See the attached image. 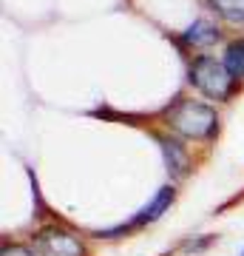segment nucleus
Returning <instances> with one entry per match:
<instances>
[{
  "label": "nucleus",
  "mask_w": 244,
  "mask_h": 256,
  "mask_svg": "<svg viewBox=\"0 0 244 256\" xmlns=\"http://www.w3.org/2000/svg\"><path fill=\"white\" fill-rule=\"evenodd\" d=\"M168 122H171L179 134L190 140H208L219 126L216 111L196 100H179L168 111Z\"/></svg>",
  "instance_id": "nucleus-1"
},
{
  "label": "nucleus",
  "mask_w": 244,
  "mask_h": 256,
  "mask_svg": "<svg viewBox=\"0 0 244 256\" xmlns=\"http://www.w3.org/2000/svg\"><path fill=\"white\" fill-rule=\"evenodd\" d=\"M233 80L236 77L227 72V66L213 60V57H199L190 66V82L213 100H227L233 92Z\"/></svg>",
  "instance_id": "nucleus-2"
},
{
  "label": "nucleus",
  "mask_w": 244,
  "mask_h": 256,
  "mask_svg": "<svg viewBox=\"0 0 244 256\" xmlns=\"http://www.w3.org/2000/svg\"><path fill=\"white\" fill-rule=\"evenodd\" d=\"M34 242L40 256H82L80 239L63 228H43Z\"/></svg>",
  "instance_id": "nucleus-3"
},
{
  "label": "nucleus",
  "mask_w": 244,
  "mask_h": 256,
  "mask_svg": "<svg viewBox=\"0 0 244 256\" xmlns=\"http://www.w3.org/2000/svg\"><path fill=\"white\" fill-rule=\"evenodd\" d=\"M173 196H176V191H173L171 185H165V188H159V191H156L154 200H151L142 210H139V214H136L131 225H122V228H114V230H105V234H100V236H114V234H119V230H128V228H136V225H145V222L159 220V216H162L165 210L171 208Z\"/></svg>",
  "instance_id": "nucleus-4"
},
{
  "label": "nucleus",
  "mask_w": 244,
  "mask_h": 256,
  "mask_svg": "<svg viewBox=\"0 0 244 256\" xmlns=\"http://www.w3.org/2000/svg\"><path fill=\"white\" fill-rule=\"evenodd\" d=\"M159 146H162V151H165L168 171H173V174H185V171H188V154H185V148H182L176 140H168V137L159 140Z\"/></svg>",
  "instance_id": "nucleus-5"
},
{
  "label": "nucleus",
  "mask_w": 244,
  "mask_h": 256,
  "mask_svg": "<svg viewBox=\"0 0 244 256\" xmlns=\"http://www.w3.org/2000/svg\"><path fill=\"white\" fill-rule=\"evenodd\" d=\"M219 40V32L213 23H208V20H196L193 26L185 32V43H190V46H210V43H216Z\"/></svg>",
  "instance_id": "nucleus-6"
},
{
  "label": "nucleus",
  "mask_w": 244,
  "mask_h": 256,
  "mask_svg": "<svg viewBox=\"0 0 244 256\" xmlns=\"http://www.w3.org/2000/svg\"><path fill=\"white\" fill-rule=\"evenodd\" d=\"M225 66L233 77H244V37L242 40H233L225 52Z\"/></svg>",
  "instance_id": "nucleus-7"
},
{
  "label": "nucleus",
  "mask_w": 244,
  "mask_h": 256,
  "mask_svg": "<svg viewBox=\"0 0 244 256\" xmlns=\"http://www.w3.org/2000/svg\"><path fill=\"white\" fill-rule=\"evenodd\" d=\"M213 9L230 23H244V0H210Z\"/></svg>",
  "instance_id": "nucleus-8"
},
{
  "label": "nucleus",
  "mask_w": 244,
  "mask_h": 256,
  "mask_svg": "<svg viewBox=\"0 0 244 256\" xmlns=\"http://www.w3.org/2000/svg\"><path fill=\"white\" fill-rule=\"evenodd\" d=\"M3 256H34L26 248H3Z\"/></svg>",
  "instance_id": "nucleus-9"
}]
</instances>
